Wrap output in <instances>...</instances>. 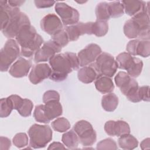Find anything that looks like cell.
<instances>
[{
    "label": "cell",
    "instance_id": "obj_10",
    "mask_svg": "<svg viewBox=\"0 0 150 150\" xmlns=\"http://www.w3.org/2000/svg\"><path fill=\"white\" fill-rule=\"evenodd\" d=\"M73 130L79 137V142L84 146L93 145L96 141L97 134L91 124L85 120L77 121Z\"/></svg>",
    "mask_w": 150,
    "mask_h": 150
},
{
    "label": "cell",
    "instance_id": "obj_34",
    "mask_svg": "<svg viewBox=\"0 0 150 150\" xmlns=\"http://www.w3.org/2000/svg\"><path fill=\"white\" fill-rule=\"evenodd\" d=\"M28 143V137L25 133H18L13 138V145L19 148L26 146Z\"/></svg>",
    "mask_w": 150,
    "mask_h": 150
},
{
    "label": "cell",
    "instance_id": "obj_26",
    "mask_svg": "<svg viewBox=\"0 0 150 150\" xmlns=\"http://www.w3.org/2000/svg\"><path fill=\"white\" fill-rule=\"evenodd\" d=\"M62 141L69 149H76L79 145V137L73 129H71L62 135Z\"/></svg>",
    "mask_w": 150,
    "mask_h": 150
},
{
    "label": "cell",
    "instance_id": "obj_8",
    "mask_svg": "<svg viewBox=\"0 0 150 150\" xmlns=\"http://www.w3.org/2000/svg\"><path fill=\"white\" fill-rule=\"evenodd\" d=\"M21 53L19 44L12 39L8 40L0 52V70L6 71Z\"/></svg>",
    "mask_w": 150,
    "mask_h": 150
},
{
    "label": "cell",
    "instance_id": "obj_18",
    "mask_svg": "<svg viewBox=\"0 0 150 150\" xmlns=\"http://www.w3.org/2000/svg\"><path fill=\"white\" fill-rule=\"evenodd\" d=\"M104 128L105 132L110 136L120 137L130 132L128 124L122 120L108 121L105 122Z\"/></svg>",
    "mask_w": 150,
    "mask_h": 150
},
{
    "label": "cell",
    "instance_id": "obj_30",
    "mask_svg": "<svg viewBox=\"0 0 150 150\" xmlns=\"http://www.w3.org/2000/svg\"><path fill=\"white\" fill-rule=\"evenodd\" d=\"M108 8L110 16L118 18L123 15L124 9L122 4L120 1H113L108 3Z\"/></svg>",
    "mask_w": 150,
    "mask_h": 150
},
{
    "label": "cell",
    "instance_id": "obj_35",
    "mask_svg": "<svg viewBox=\"0 0 150 150\" xmlns=\"http://www.w3.org/2000/svg\"><path fill=\"white\" fill-rule=\"evenodd\" d=\"M97 149H117L116 142L111 138H107L99 142L97 145Z\"/></svg>",
    "mask_w": 150,
    "mask_h": 150
},
{
    "label": "cell",
    "instance_id": "obj_7",
    "mask_svg": "<svg viewBox=\"0 0 150 150\" xmlns=\"http://www.w3.org/2000/svg\"><path fill=\"white\" fill-rule=\"evenodd\" d=\"M118 68L125 70L131 77H138L142 70L143 62L138 57L132 56L128 52H122L116 57Z\"/></svg>",
    "mask_w": 150,
    "mask_h": 150
},
{
    "label": "cell",
    "instance_id": "obj_38",
    "mask_svg": "<svg viewBox=\"0 0 150 150\" xmlns=\"http://www.w3.org/2000/svg\"><path fill=\"white\" fill-rule=\"evenodd\" d=\"M35 4L38 8H49L53 5V4L56 2L54 1H39L35 0L34 1Z\"/></svg>",
    "mask_w": 150,
    "mask_h": 150
},
{
    "label": "cell",
    "instance_id": "obj_1",
    "mask_svg": "<svg viewBox=\"0 0 150 150\" xmlns=\"http://www.w3.org/2000/svg\"><path fill=\"white\" fill-rule=\"evenodd\" d=\"M49 62L52 69L49 79L57 82L64 81L68 74L78 70L80 66L77 56L72 52L56 54Z\"/></svg>",
    "mask_w": 150,
    "mask_h": 150
},
{
    "label": "cell",
    "instance_id": "obj_11",
    "mask_svg": "<svg viewBox=\"0 0 150 150\" xmlns=\"http://www.w3.org/2000/svg\"><path fill=\"white\" fill-rule=\"evenodd\" d=\"M29 25H30V22L28 16L19 11L11 16L8 25L2 32L8 38H16L20 30L24 26Z\"/></svg>",
    "mask_w": 150,
    "mask_h": 150
},
{
    "label": "cell",
    "instance_id": "obj_28",
    "mask_svg": "<svg viewBox=\"0 0 150 150\" xmlns=\"http://www.w3.org/2000/svg\"><path fill=\"white\" fill-rule=\"evenodd\" d=\"M108 30V24L107 21H96L93 23V34L97 37L106 35Z\"/></svg>",
    "mask_w": 150,
    "mask_h": 150
},
{
    "label": "cell",
    "instance_id": "obj_42",
    "mask_svg": "<svg viewBox=\"0 0 150 150\" xmlns=\"http://www.w3.org/2000/svg\"><path fill=\"white\" fill-rule=\"evenodd\" d=\"M150 145V139L149 138H146L144 139L140 145V146L142 149H149Z\"/></svg>",
    "mask_w": 150,
    "mask_h": 150
},
{
    "label": "cell",
    "instance_id": "obj_2",
    "mask_svg": "<svg viewBox=\"0 0 150 150\" xmlns=\"http://www.w3.org/2000/svg\"><path fill=\"white\" fill-rule=\"evenodd\" d=\"M16 41L21 47V55L31 57L43 43L44 40L31 25L24 26L16 36Z\"/></svg>",
    "mask_w": 150,
    "mask_h": 150
},
{
    "label": "cell",
    "instance_id": "obj_31",
    "mask_svg": "<svg viewBox=\"0 0 150 150\" xmlns=\"http://www.w3.org/2000/svg\"><path fill=\"white\" fill-rule=\"evenodd\" d=\"M52 128L57 132H63L67 131L70 128L69 121L64 117H60L52 122Z\"/></svg>",
    "mask_w": 150,
    "mask_h": 150
},
{
    "label": "cell",
    "instance_id": "obj_32",
    "mask_svg": "<svg viewBox=\"0 0 150 150\" xmlns=\"http://www.w3.org/2000/svg\"><path fill=\"white\" fill-rule=\"evenodd\" d=\"M33 107V104L32 101L27 98H24L17 111L21 116L27 117L31 115Z\"/></svg>",
    "mask_w": 150,
    "mask_h": 150
},
{
    "label": "cell",
    "instance_id": "obj_33",
    "mask_svg": "<svg viewBox=\"0 0 150 150\" xmlns=\"http://www.w3.org/2000/svg\"><path fill=\"white\" fill-rule=\"evenodd\" d=\"M52 40L62 47L66 46L69 42V38L64 29H63L59 33L52 36Z\"/></svg>",
    "mask_w": 150,
    "mask_h": 150
},
{
    "label": "cell",
    "instance_id": "obj_12",
    "mask_svg": "<svg viewBox=\"0 0 150 150\" xmlns=\"http://www.w3.org/2000/svg\"><path fill=\"white\" fill-rule=\"evenodd\" d=\"M55 11L64 25H73L79 22V12L64 2H57L55 5Z\"/></svg>",
    "mask_w": 150,
    "mask_h": 150
},
{
    "label": "cell",
    "instance_id": "obj_23",
    "mask_svg": "<svg viewBox=\"0 0 150 150\" xmlns=\"http://www.w3.org/2000/svg\"><path fill=\"white\" fill-rule=\"evenodd\" d=\"M96 89L103 94L110 93L114 89V85L110 77L101 76L98 77L95 81Z\"/></svg>",
    "mask_w": 150,
    "mask_h": 150
},
{
    "label": "cell",
    "instance_id": "obj_40",
    "mask_svg": "<svg viewBox=\"0 0 150 150\" xmlns=\"http://www.w3.org/2000/svg\"><path fill=\"white\" fill-rule=\"evenodd\" d=\"M66 149L64 145L58 142H54L52 143L48 147V149Z\"/></svg>",
    "mask_w": 150,
    "mask_h": 150
},
{
    "label": "cell",
    "instance_id": "obj_27",
    "mask_svg": "<svg viewBox=\"0 0 150 150\" xmlns=\"http://www.w3.org/2000/svg\"><path fill=\"white\" fill-rule=\"evenodd\" d=\"M96 21H107L111 18L108 3L103 2L97 4L96 8Z\"/></svg>",
    "mask_w": 150,
    "mask_h": 150
},
{
    "label": "cell",
    "instance_id": "obj_6",
    "mask_svg": "<svg viewBox=\"0 0 150 150\" xmlns=\"http://www.w3.org/2000/svg\"><path fill=\"white\" fill-rule=\"evenodd\" d=\"M30 146L35 149L44 148L52 139V131L47 125L35 124L29 129Z\"/></svg>",
    "mask_w": 150,
    "mask_h": 150
},
{
    "label": "cell",
    "instance_id": "obj_5",
    "mask_svg": "<svg viewBox=\"0 0 150 150\" xmlns=\"http://www.w3.org/2000/svg\"><path fill=\"white\" fill-rule=\"evenodd\" d=\"M63 109L59 101L52 100L45 104L35 107L33 117L35 120L42 123H49L62 114Z\"/></svg>",
    "mask_w": 150,
    "mask_h": 150
},
{
    "label": "cell",
    "instance_id": "obj_14",
    "mask_svg": "<svg viewBox=\"0 0 150 150\" xmlns=\"http://www.w3.org/2000/svg\"><path fill=\"white\" fill-rule=\"evenodd\" d=\"M101 53V49L98 45L90 43L87 45L78 53L79 66L84 67L94 63Z\"/></svg>",
    "mask_w": 150,
    "mask_h": 150
},
{
    "label": "cell",
    "instance_id": "obj_9",
    "mask_svg": "<svg viewBox=\"0 0 150 150\" xmlns=\"http://www.w3.org/2000/svg\"><path fill=\"white\" fill-rule=\"evenodd\" d=\"M99 76L112 77L118 69V64L114 57L106 52L101 53L93 63Z\"/></svg>",
    "mask_w": 150,
    "mask_h": 150
},
{
    "label": "cell",
    "instance_id": "obj_39",
    "mask_svg": "<svg viewBox=\"0 0 150 150\" xmlns=\"http://www.w3.org/2000/svg\"><path fill=\"white\" fill-rule=\"evenodd\" d=\"M0 149H9L11 145V141L9 138L4 137H1L0 138Z\"/></svg>",
    "mask_w": 150,
    "mask_h": 150
},
{
    "label": "cell",
    "instance_id": "obj_19",
    "mask_svg": "<svg viewBox=\"0 0 150 150\" xmlns=\"http://www.w3.org/2000/svg\"><path fill=\"white\" fill-rule=\"evenodd\" d=\"M52 72L51 67L46 63L34 65L29 75L30 81L33 84L40 83L45 79L49 77Z\"/></svg>",
    "mask_w": 150,
    "mask_h": 150
},
{
    "label": "cell",
    "instance_id": "obj_13",
    "mask_svg": "<svg viewBox=\"0 0 150 150\" xmlns=\"http://www.w3.org/2000/svg\"><path fill=\"white\" fill-rule=\"evenodd\" d=\"M62 49V47L50 39L45 42L42 47L35 53L34 61L35 63L49 61L54 55L61 52Z\"/></svg>",
    "mask_w": 150,
    "mask_h": 150
},
{
    "label": "cell",
    "instance_id": "obj_36",
    "mask_svg": "<svg viewBox=\"0 0 150 150\" xmlns=\"http://www.w3.org/2000/svg\"><path fill=\"white\" fill-rule=\"evenodd\" d=\"M52 100H60V95L59 93L54 90H48L46 91L43 96V102L46 103Z\"/></svg>",
    "mask_w": 150,
    "mask_h": 150
},
{
    "label": "cell",
    "instance_id": "obj_37",
    "mask_svg": "<svg viewBox=\"0 0 150 150\" xmlns=\"http://www.w3.org/2000/svg\"><path fill=\"white\" fill-rule=\"evenodd\" d=\"M149 87L148 86H144L139 87V96L141 100L145 101H149Z\"/></svg>",
    "mask_w": 150,
    "mask_h": 150
},
{
    "label": "cell",
    "instance_id": "obj_24",
    "mask_svg": "<svg viewBox=\"0 0 150 150\" xmlns=\"http://www.w3.org/2000/svg\"><path fill=\"white\" fill-rule=\"evenodd\" d=\"M118 104V97L114 93H108L102 97L101 105L103 108L108 112L114 111Z\"/></svg>",
    "mask_w": 150,
    "mask_h": 150
},
{
    "label": "cell",
    "instance_id": "obj_21",
    "mask_svg": "<svg viewBox=\"0 0 150 150\" xmlns=\"http://www.w3.org/2000/svg\"><path fill=\"white\" fill-rule=\"evenodd\" d=\"M125 13L129 16H134L142 11L149 12V5L142 1H122Z\"/></svg>",
    "mask_w": 150,
    "mask_h": 150
},
{
    "label": "cell",
    "instance_id": "obj_22",
    "mask_svg": "<svg viewBox=\"0 0 150 150\" xmlns=\"http://www.w3.org/2000/svg\"><path fill=\"white\" fill-rule=\"evenodd\" d=\"M79 80L82 83L88 84L96 80L99 76L93 63L84 66L77 73Z\"/></svg>",
    "mask_w": 150,
    "mask_h": 150
},
{
    "label": "cell",
    "instance_id": "obj_25",
    "mask_svg": "<svg viewBox=\"0 0 150 150\" xmlns=\"http://www.w3.org/2000/svg\"><path fill=\"white\" fill-rule=\"evenodd\" d=\"M118 143L119 146L124 149H133L138 145V141L136 138L129 134L120 136Z\"/></svg>",
    "mask_w": 150,
    "mask_h": 150
},
{
    "label": "cell",
    "instance_id": "obj_29",
    "mask_svg": "<svg viewBox=\"0 0 150 150\" xmlns=\"http://www.w3.org/2000/svg\"><path fill=\"white\" fill-rule=\"evenodd\" d=\"M12 110H13L12 102L9 97L1 99L0 116L1 118H5L9 116Z\"/></svg>",
    "mask_w": 150,
    "mask_h": 150
},
{
    "label": "cell",
    "instance_id": "obj_20",
    "mask_svg": "<svg viewBox=\"0 0 150 150\" xmlns=\"http://www.w3.org/2000/svg\"><path fill=\"white\" fill-rule=\"evenodd\" d=\"M31 66L32 62L30 60L20 57L11 66L9 73L12 76L16 78L25 77L28 75Z\"/></svg>",
    "mask_w": 150,
    "mask_h": 150
},
{
    "label": "cell",
    "instance_id": "obj_17",
    "mask_svg": "<svg viewBox=\"0 0 150 150\" xmlns=\"http://www.w3.org/2000/svg\"><path fill=\"white\" fill-rule=\"evenodd\" d=\"M126 50L132 56L148 57L150 54V41L139 39L132 40L128 43Z\"/></svg>",
    "mask_w": 150,
    "mask_h": 150
},
{
    "label": "cell",
    "instance_id": "obj_3",
    "mask_svg": "<svg viewBox=\"0 0 150 150\" xmlns=\"http://www.w3.org/2000/svg\"><path fill=\"white\" fill-rule=\"evenodd\" d=\"M149 12L142 11L128 20L124 26V33L129 39L149 40Z\"/></svg>",
    "mask_w": 150,
    "mask_h": 150
},
{
    "label": "cell",
    "instance_id": "obj_16",
    "mask_svg": "<svg viewBox=\"0 0 150 150\" xmlns=\"http://www.w3.org/2000/svg\"><path fill=\"white\" fill-rule=\"evenodd\" d=\"M93 22L86 23L78 22L76 24L66 26L64 29L69 41L77 40L79 37L84 34H93Z\"/></svg>",
    "mask_w": 150,
    "mask_h": 150
},
{
    "label": "cell",
    "instance_id": "obj_15",
    "mask_svg": "<svg viewBox=\"0 0 150 150\" xmlns=\"http://www.w3.org/2000/svg\"><path fill=\"white\" fill-rule=\"evenodd\" d=\"M40 27L43 31L52 36L63 29L62 22L54 13H49L44 16L40 21Z\"/></svg>",
    "mask_w": 150,
    "mask_h": 150
},
{
    "label": "cell",
    "instance_id": "obj_41",
    "mask_svg": "<svg viewBox=\"0 0 150 150\" xmlns=\"http://www.w3.org/2000/svg\"><path fill=\"white\" fill-rule=\"evenodd\" d=\"M24 2H25V1H8V5L13 8H19Z\"/></svg>",
    "mask_w": 150,
    "mask_h": 150
},
{
    "label": "cell",
    "instance_id": "obj_4",
    "mask_svg": "<svg viewBox=\"0 0 150 150\" xmlns=\"http://www.w3.org/2000/svg\"><path fill=\"white\" fill-rule=\"evenodd\" d=\"M115 83L127 99L133 103L141 101L139 96V86L137 81L127 73L119 71L115 77Z\"/></svg>",
    "mask_w": 150,
    "mask_h": 150
}]
</instances>
